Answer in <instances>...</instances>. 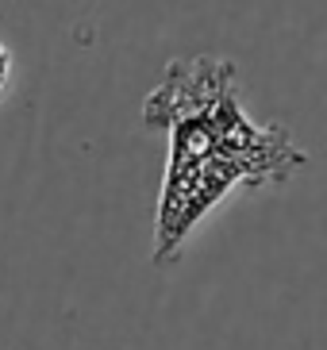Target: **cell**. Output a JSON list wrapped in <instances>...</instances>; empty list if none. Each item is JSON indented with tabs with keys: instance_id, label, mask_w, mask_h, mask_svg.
Wrapping results in <instances>:
<instances>
[{
	"instance_id": "cell-1",
	"label": "cell",
	"mask_w": 327,
	"mask_h": 350,
	"mask_svg": "<svg viewBox=\"0 0 327 350\" xmlns=\"http://www.w3.org/2000/svg\"><path fill=\"white\" fill-rule=\"evenodd\" d=\"M143 127L170 139L154 208V266H174L200 219L235 189L285 185L308 165L285 124H258L243 108L231 58H174L143 100Z\"/></svg>"
},
{
	"instance_id": "cell-2",
	"label": "cell",
	"mask_w": 327,
	"mask_h": 350,
	"mask_svg": "<svg viewBox=\"0 0 327 350\" xmlns=\"http://www.w3.org/2000/svg\"><path fill=\"white\" fill-rule=\"evenodd\" d=\"M8 77H12V54H8V46L0 42V93L8 89Z\"/></svg>"
}]
</instances>
